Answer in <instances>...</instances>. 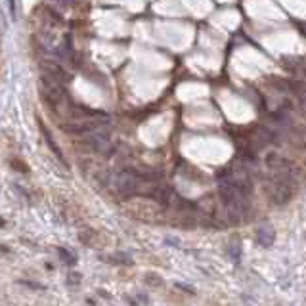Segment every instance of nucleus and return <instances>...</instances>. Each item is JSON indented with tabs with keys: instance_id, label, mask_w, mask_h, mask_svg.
I'll list each match as a JSON object with an SVG mask.
<instances>
[{
	"instance_id": "3",
	"label": "nucleus",
	"mask_w": 306,
	"mask_h": 306,
	"mask_svg": "<svg viewBox=\"0 0 306 306\" xmlns=\"http://www.w3.org/2000/svg\"><path fill=\"white\" fill-rule=\"evenodd\" d=\"M274 239H276V234H274L272 226H263L258 230V243L263 247H272Z\"/></svg>"
},
{
	"instance_id": "5",
	"label": "nucleus",
	"mask_w": 306,
	"mask_h": 306,
	"mask_svg": "<svg viewBox=\"0 0 306 306\" xmlns=\"http://www.w3.org/2000/svg\"><path fill=\"white\" fill-rule=\"evenodd\" d=\"M60 256H61V258H63V260H65L67 264H75V256H73V254H71L69 251H67V249H63V247L60 249Z\"/></svg>"
},
{
	"instance_id": "6",
	"label": "nucleus",
	"mask_w": 306,
	"mask_h": 306,
	"mask_svg": "<svg viewBox=\"0 0 306 306\" xmlns=\"http://www.w3.org/2000/svg\"><path fill=\"white\" fill-rule=\"evenodd\" d=\"M8 2V10H10V16L12 19L18 18V6H16V0H6Z\"/></svg>"
},
{
	"instance_id": "1",
	"label": "nucleus",
	"mask_w": 306,
	"mask_h": 306,
	"mask_svg": "<svg viewBox=\"0 0 306 306\" xmlns=\"http://www.w3.org/2000/svg\"><path fill=\"white\" fill-rule=\"evenodd\" d=\"M268 195L274 203L278 205H285L287 201H291V197L295 195V190H297V184L289 182V180H283V178H278V176H272L268 180Z\"/></svg>"
},
{
	"instance_id": "2",
	"label": "nucleus",
	"mask_w": 306,
	"mask_h": 306,
	"mask_svg": "<svg viewBox=\"0 0 306 306\" xmlns=\"http://www.w3.org/2000/svg\"><path fill=\"white\" fill-rule=\"evenodd\" d=\"M107 124V117L102 115L100 119H80V121H73V122H63L60 124V128L67 134H73V136H82V134H92V132L100 130L102 126Z\"/></svg>"
},
{
	"instance_id": "4",
	"label": "nucleus",
	"mask_w": 306,
	"mask_h": 306,
	"mask_svg": "<svg viewBox=\"0 0 306 306\" xmlns=\"http://www.w3.org/2000/svg\"><path fill=\"white\" fill-rule=\"evenodd\" d=\"M40 128H42V136H44V140H46V144L50 146V149H52V153H54V155H56V157H58V159H60V161H61V163H63V165L67 166V163H65V157H63V153H61L60 148L56 146V142H54V138H52V136H50V130H46V128H44L42 124H40Z\"/></svg>"
}]
</instances>
